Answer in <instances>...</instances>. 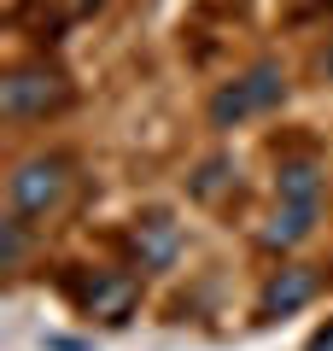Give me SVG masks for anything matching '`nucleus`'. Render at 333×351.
Masks as SVG:
<instances>
[{"instance_id":"obj_1","label":"nucleus","mask_w":333,"mask_h":351,"mask_svg":"<svg viewBox=\"0 0 333 351\" xmlns=\"http://www.w3.org/2000/svg\"><path fill=\"white\" fill-rule=\"evenodd\" d=\"M6 193H12V217H47V211H59L64 193H71V164H64L59 152L29 158V164L12 170Z\"/></svg>"},{"instance_id":"obj_2","label":"nucleus","mask_w":333,"mask_h":351,"mask_svg":"<svg viewBox=\"0 0 333 351\" xmlns=\"http://www.w3.org/2000/svg\"><path fill=\"white\" fill-rule=\"evenodd\" d=\"M281 94H286L281 71H275V64H258V71L234 76L228 88H217V100H210V123H217V129H234V123H246V117L269 112Z\"/></svg>"},{"instance_id":"obj_3","label":"nucleus","mask_w":333,"mask_h":351,"mask_svg":"<svg viewBox=\"0 0 333 351\" xmlns=\"http://www.w3.org/2000/svg\"><path fill=\"white\" fill-rule=\"evenodd\" d=\"M71 100V88H64V76H53V71H12L6 82H0V112L6 117H47L53 106H64Z\"/></svg>"},{"instance_id":"obj_4","label":"nucleus","mask_w":333,"mask_h":351,"mask_svg":"<svg viewBox=\"0 0 333 351\" xmlns=\"http://www.w3.org/2000/svg\"><path fill=\"white\" fill-rule=\"evenodd\" d=\"M76 304H82L88 316H99V322H129V311H135V281L117 276V269H94V281H82V287H71Z\"/></svg>"},{"instance_id":"obj_5","label":"nucleus","mask_w":333,"mask_h":351,"mask_svg":"<svg viewBox=\"0 0 333 351\" xmlns=\"http://www.w3.org/2000/svg\"><path fill=\"white\" fill-rule=\"evenodd\" d=\"M316 299V269H275L269 276V287L258 293V316H293V311H304V304Z\"/></svg>"},{"instance_id":"obj_6","label":"nucleus","mask_w":333,"mask_h":351,"mask_svg":"<svg viewBox=\"0 0 333 351\" xmlns=\"http://www.w3.org/2000/svg\"><path fill=\"white\" fill-rule=\"evenodd\" d=\"M275 188H281V205H316L321 193V170L316 164H281V176H275Z\"/></svg>"},{"instance_id":"obj_7","label":"nucleus","mask_w":333,"mask_h":351,"mask_svg":"<svg viewBox=\"0 0 333 351\" xmlns=\"http://www.w3.org/2000/svg\"><path fill=\"white\" fill-rule=\"evenodd\" d=\"M135 252H140V263H170V252H175V223L170 217H147V223L135 228Z\"/></svg>"},{"instance_id":"obj_8","label":"nucleus","mask_w":333,"mask_h":351,"mask_svg":"<svg viewBox=\"0 0 333 351\" xmlns=\"http://www.w3.org/2000/svg\"><path fill=\"white\" fill-rule=\"evenodd\" d=\"M310 223H316V205H281L275 223L263 228V240H269V246H298V240L310 234Z\"/></svg>"},{"instance_id":"obj_9","label":"nucleus","mask_w":333,"mask_h":351,"mask_svg":"<svg viewBox=\"0 0 333 351\" xmlns=\"http://www.w3.org/2000/svg\"><path fill=\"white\" fill-rule=\"evenodd\" d=\"M24 223L29 217H12L6 223V269H18V258H24Z\"/></svg>"},{"instance_id":"obj_10","label":"nucleus","mask_w":333,"mask_h":351,"mask_svg":"<svg viewBox=\"0 0 333 351\" xmlns=\"http://www.w3.org/2000/svg\"><path fill=\"white\" fill-rule=\"evenodd\" d=\"M222 170H228V164H222V158H210L205 170H199V182H193V193H210V188H217V182H222Z\"/></svg>"},{"instance_id":"obj_11","label":"nucleus","mask_w":333,"mask_h":351,"mask_svg":"<svg viewBox=\"0 0 333 351\" xmlns=\"http://www.w3.org/2000/svg\"><path fill=\"white\" fill-rule=\"evenodd\" d=\"M304 351H333V322L328 328H316V334H310V346Z\"/></svg>"},{"instance_id":"obj_12","label":"nucleus","mask_w":333,"mask_h":351,"mask_svg":"<svg viewBox=\"0 0 333 351\" xmlns=\"http://www.w3.org/2000/svg\"><path fill=\"white\" fill-rule=\"evenodd\" d=\"M71 6L76 12H94V6H106V0H71Z\"/></svg>"}]
</instances>
